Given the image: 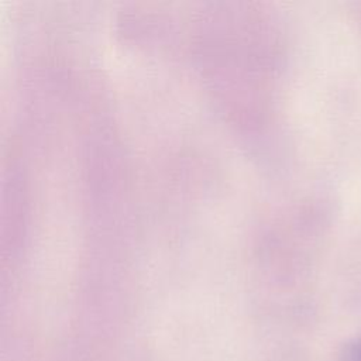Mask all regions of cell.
Masks as SVG:
<instances>
[{
    "mask_svg": "<svg viewBox=\"0 0 361 361\" xmlns=\"http://www.w3.org/2000/svg\"><path fill=\"white\" fill-rule=\"evenodd\" d=\"M353 357L355 358V361H361V345L353 353Z\"/></svg>",
    "mask_w": 361,
    "mask_h": 361,
    "instance_id": "obj_1",
    "label": "cell"
}]
</instances>
